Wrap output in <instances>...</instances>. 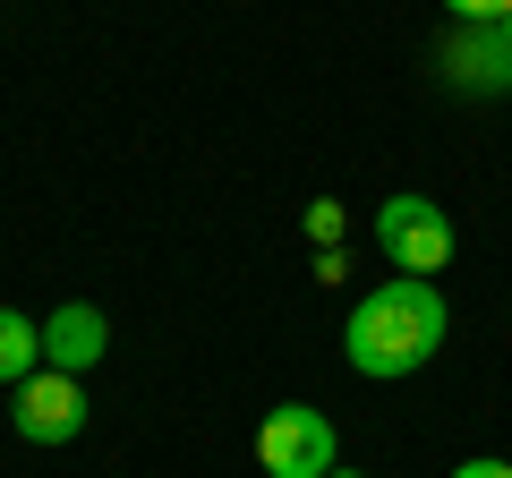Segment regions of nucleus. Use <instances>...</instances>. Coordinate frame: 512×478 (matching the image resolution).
Returning <instances> with one entry per match:
<instances>
[{
  "label": "nucleus",
  "mask_w": 512,
  "mask_h": 478,
  "mask_svg": "<svg viewBox=\"0 0 512 478\" xmlns=\"http://www.w3.org/2000/svg\"><path fill=\"white\" fill-rule=\"evenodd\" d=\"M444 299H436V282H419V274H393V282H376V291L350 308V325H342V350H350V368L359 376H376V385H402V376H419L427 359L444 350Z\"/></svg>",
  "instance_id": "obj_1"
},
{
  "label": "nucleus",
  "mask_w": 512,
  "mask_h": 478,
  "mask_svg": "<svg viewBox=\"0 0 512 478\" xmlns=\"http://www.w3.org/2000/svg\"><path fill=\"white\" fill-rule=\"evenodd\" d=\"M376 248L393 265H402V274H444V265H453V214H444L436 197H419V188H402V197H384L376 205Z\"/></svg>",
  "instance_id": "obj_2"
},
{
  "label": "nucleus",
  "mask_w": 512,
  "mask_h": 478,
  "mask_svg": "<svg viewBox=\"0 0 512 478\" xmlns=\"http://www.w3.org/2000/svg\"><path fill=\"white\" fill-rule=\"evenodd\" d=\"M333 419L308 402H282L265 410V427H256V461H265V478H333Z\"/></svg>",
  "instance_id": "obj_3"
},
{
  "label": "nucleus",
  "mask_w": 512,
  "mask_h": 478,
  "mask_svg": "<svg viewBox=\"0 0 512 478\" xmlns=\"http://www.w3.org/2000/svg\"><path fill=\"white\" fill-rule=\"evenodd\" d=\"M9 419H18L26 444H69V436H86V376L35 368V376L18 385V402H9Z\"/></svg>",
  "instance_id": "obj_4"
},
{
  "label": "nucleus",
  "mask_w": 512,
  "mask_h": 478,
  "mask_svg": "<svg viewBox=\"0 0 512 478\" xmlns=\"http://www.w3.org/2000/svg\"><path fill=\"white\" fill-rule=\"evenodd\" d=\"M103 350H111L103 308L69 299V308H52V316H43V368H60V376H86L94 359H103Z\"/></svg>",
  "instance_id": "obj_5"
},
{
  "label": "nucleus",
  "mask_w": 512,
  "mask_h": 478,
  "mask_svg": "<svg viewBox=\"0 0 512 478\" xmlns=\"http://www.w3.org/2000/svg\"><path fill=\"white\" fill-rule=\"evenodd\" d=\"M436 60L461 77V86H478V94H487V86L504 94V86H512V52H504V35H495V26H453Z\"/></svg>",
  "instance_id": "obj_6"
},
{
  "label": "nucleus",
  "mask_w": 512,
  "mask_h": 478,
  "mask_svg": "<svg viewBox=\"0 0 512 478\" xmlns=\"http://www.w3.org/2000/svg\"><path fill=\"white\" fill-rule=\"evenodd\" d=\"M35 368H43V325H35V316H18V308H0V385L18 393Z\"/></svg>",
  "instance_id": "obj_7"
},
{
  "label": "nucleus",
  "mask_w": 512,
  "mask_h": 478,
  "mask_svg": "<svg viewBox=\"0 0 512 478\" xmlns=\"http://www.w3.org/2000/svg\"><path fill=\"white\" fill-rule=\"evenodd\" d=\"M342 231H350L342 197H316V205H308V239H316V248H342Z\"/></svg>",
  "instance_id": "obj_8"
},
{
  "label": "nucleus",
  "mask_w": 512,
  "mask_h": 478,
  "mask_svg": "<svg viewBox=\"0 0 512 478\" xmlns=\"http://www.w3.org/2000/svg\"><path fill=\"white\" fill-rule=\"evenodd\" d=\"M444 9H453L461 26H504L512 18V0H444Z\"/></svg>",
  "instance_id": "obj_9"
},
{
  "label": "nucleus",
  "mask_w": 512,
  "mask_h": 478,
  "mask_svg": "<svg viewBox=\"0 0 512 478\" xmlns=\"http://www.w3.org/2000/svg\"><path fill=\"white\" fill-rule=\"evenodd\" d=\"M453 478H512V461H461Z\"/></svg>",
  "instance_id": "obj_10"
},
{
  "label": "nucleus",
  "mask_w": 512,
  "mask_h": 478,
  "mask_svg": "<svg viewBox=\"0 0 512 478\" xmlns=\"http://www.w3.org/2000/svg\"><path fill=\"white\" fill-rule=\"evenodd\" d=\"M495 35H504V52H512V18H504V26H495Z\"/></svg>",
  "instance_id": "obj_11"
},
{
  "label": "nucleus",
  "mask_w": 512,
  "mask_h": 478,
  "mask_svg": "<svg viewBox=\"0 0 512 478\" xmlns=\"http://www.w3.org/2000/svg\"><path fill=\"white\" fill-rule=\"evenodd\" d=\"M333 478H359V470H333Z\"/></svg>",
  "instance_id": "obj_12"
}]
</instances>
